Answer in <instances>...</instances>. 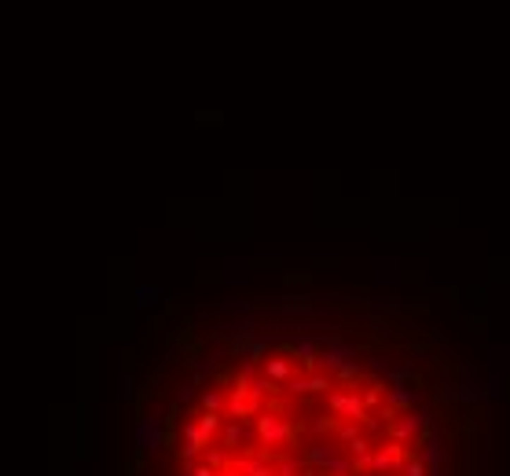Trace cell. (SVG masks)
<instances>
[{"label": "cell", "instance_id": "6da1fadb", "mask_svg": "<svg viewBox=\"0 0 510 476\" xmlns=\"http://www.w3.org/2000/svg\"><path fill=\"white\" fill-rule=\"evenodd\" d=\"M426 429H433V411L430 407H423V411H400L396 421H389L386 439H389V444H415Z\"/></svg>", "mask_w": 510, "mask_h": 476}, {"label": "cell", "instance_id": "7a4b0ae2", "mask_svg": "<svg viewBox=\"0 0 510 476\" xmlns=\"http://www.w3.org/2000/svg\"><path fill=\"white\" fill-rule=\"evenodd\" d=\"M257 439H261L265 451L283 447L294 439V421L283 418V414H257Z\"/></svg>", "mask_w": 510, "mask_h": 476}, {"label": "cell", "instance_id": "3957f363", "mask_svg": "<svg viewBox=\"0 0 510 476\" xmlns=\"http://www.w3.org/2000/svg\"><path fill=\"white\" fill-rule=\"evenodd\" d=\"M327 407H331V414L345 418V421H363L371 411L368 403H363V396L356 389H338V392H327Z\"/></svg>", "mask_w": 510, "mask_h": 476}, {"label": "cell", "instance_id": "277c9868", "mask_svg": "<svg viewBox=\"0 0 510 476\" xmlns=\"http://www.w3.org/2000/svg\"><path fill=\"white\" fill-rule=\"evenodd\" d=\"M408 462V444H382L371 454V476H400Z\"/></svg>", "mask_w": 510, "mask_h": 476}, {"label": "cell", "instance_id": "5b68a950", "mask_svg": "<svg viewBox=\"0 0 510 476\" xmlns=\"http://www.w3.org/2000/svg\"><path fill=\"white\" fill-rule=\"evenodd\" d=\"M349 363H356V348H353V344H341L338 334H334V337H327V348L320 352L316 370H323V374H338L341 366H349Z\"/></svg>", "mask_w": 510, "mask_h": 476}, {"label": "cell", "instance_id": "8992f818", "mask_svg": "<svg viewBox=\"0 0 510 476\" xmlns=\"http://www.w3.org/2000/svg\"><path fill=\"white\" fill-rule=\"evenodd\" d=\"M283 389L290 392V396H323L327 389H334V381H331V374H323V370H312V374H305V377H290Z\"/></svg>", "mask_w": 510, "mask_h": 476}, {"label": "cell", "instance_id": "52a82bcc", "mask_svg": "<svg viewBox=\"0 0 510 476\" xmlns=\"http://www.w3.org/2000/svg\"><path fill=\"white\" fill-rule=\"evenodd\" d=\"M162 418L158 414H147V418H140L136 421V447L143 454H158L162 451Z\"/></svg>", "mask_w": 510, "mask_h": 476}, {"label": "cell", "instance_id": "ba28073f", "mask_svg": "<svg viewBox=\"0 0 510 476\" xmlns=\"http://www.w3.org/2000/svg\"><path fill=\"white\" fill-rule=\"evenodd\" d=\"M276 465H279V458H276V454H272V458L253 454V458H235V462H231L228 469H235L239 476H276Z\"/></svg>", "mask_w": 510, "mask_h": 476}, {"label": "cell", "instance_id": "9c48e42d", "mask_svg": "<svg viewBox=\"0 0 510 476\" xmlns=\"http://www.w3.org/2000/svg\"><path fill=\"white\" fill-rule=\"evenodd\" d=\"M180 432H184V447H180V462H195V454L202 451L210 439L206 432L198 429V418H184V425H180Z\"/></svg>", "mask_w": 510, "mask_h": 476}, {"label": "cell", "instance_id": "30bf717a", "mask_svg": "<svg viewBox=\"0 0 510 476\" xmlns=\"http://www.w3.org/2000/svg\"><path fill=\"white\" fill-rule=\"evenodd\" d=\"M286 352L294 356V359H301L308 370H316V363H320V341H316V337H298V341L286 344Z\"/></svg>", "mask_w": 510, "mask_h": 476}, {"label": "cell", "instance_id": "8fae6325", "mask_svg": "<svg viewBox=\"0 0 510 476\" xmlns=\"http://www.w3.org/2000/svg\"><path fill=\"white\" fill-rule=\"evenodd\" d=\"M221 444H224V451H246V444H250V425H246V421H231V425H224Z\"/></svg>", "mask_w": 510, "mask_h": 476}, {"label": "cell", "instance_id": "7c38bea8", "mask_svg": "<svg viewBox=\"0 0 510 476\" xmlns=\"http://www.w3.org/2000/svg\"><path fill=\"white\" fill-rule=\"evenodd\" d=\"M386 403L396 411H415V403H418V389H411V384H393V389H386Z\"/></svg>", "mask_w": 510, "mask_h": 476}, {"label": "cell", "instance_id": "4fadbf2b", "mask_svg": "<svg viewBox=\"0 0 510 476\" xmlns=\"http://www.w3.org/2000/svg\"><path fill=\"white\" fill-rule=\"evenodd\" d=\"M224 411H228V418H231V421H246V418H257V411H261V407H257V403H253L250 396L231 392V399H228V407H224Z\"/></svg>", "mask_w": 510, "mask_h": 476}, {"label": "cell", "instance_id": "5bb4252c", "mask_svg": "<svg viewBox=\"0 0 510 476\" xmlns=\"http://www.w3.org/2000/svg\"><path fill=\"white\" fill-rule=\"evenodd\" d=\"M265 377L276 381V384H286L290 377H294V366H290V359H265Z\"/></svg>", "mask_w": 510, "mask_h": 476}, {"label": "cell", "instance_id": "9a60e30c", "mask_svg": "<svg viewBox=\"0 0 510 476\" xmlns=\"http://www.w3.org/2000/svg\"><path fill=\"white\" fill-rule=\"evenodd\" d=\"M334 458H338V447H331V444H312V447H308V454H305V462L316 465V469H327Z\"/></svg>", "mask_w": 510, "mask_h": 476}, {"label": "cell", "instance_id": "2e32d148", "mask_svg": "<svg viewBox=\"0 0 510 476\" xmlns=\"http://www.w3.org/2000/svg\"><path fill=\"white\" fill-rule=\"evenodd\" d=\"M334 436H338V444H345V447H349L356 436H363V421H341Z\"/></svg>", "mask_w": 510, "mask_h": 476}, {"label": "cell", "instance_id": "e0dca14e", "mask_svg": "<svg viewBox=\"0 0 510 476\" xmlns=\"http://www.w3.org/2000/svg\"><path fill=\"white\" fill-rule=\"evenodd\" d=\"M338 425H341V421L331 418V414H316L312 418V432L316 436H331V432H338Z\"/></svg>", "mask_w": 510, "mask_h": 476}, {"label": "cell", "instance_id": "ac0fdd59", "mask_svg": "<svg viewBox=\"0 0 510 476\" xmlns=\"http://www.w3.org/2000/svg\"><path fill=\"white\" fill-rule=\"evenodd\" d=\"M363 403H368V411H378V407H386V389L375 381L368 384V392H363Z\"/></svg>", "mask_w": 510, "mask_h": 476}, {"label": "cell", "instance_id": "d6986e66", "mask_svg": "<svg viewBox=\"0 0 510 476\" xmlns=\"http://www.w3.org/2000/svg\"><path fill=\"white\" fill-rule=\"evenodd\" d=\"M224 407H228V403H224V396H221V392H217V389L202 392V411H206V414H221Z\"/></svg>", "mask_w": 510, "mask_h": 476}, {"label": "cell", "instance_id": "ffe728a7", "mask_svg": "<svg viewBox=\"0 0 510 476\" xmlns=\"http://www.w3.org/2000/svg\"><path fill=\"white\" fill-rule=\"evenodd\" d=\"M198 429H202L206 432V439H213L217 432H221V414H198Z\"/></svg>", "mask_w": 510, "mask_h": 476}, {"label": "cell", "instance_id": "44dd1931", "mask_svg": "<svg viewBox=\"0 0 510 476\" xmlns=\"http://www.w3.org/2000/svg\"><path fill=\"white\" fill-rule=\"evenodd\" d=\"M158 297H162V289H158V286H140V289H136V308H140V311H143V308H151Z\"/></svg>", "mask_w": 510, "mask_h": 476}, {"label": "cell", "instance_id": "7402d4cb", "mask_svg": "<svg viewBox=\"0 0 510 476\" xmlns=\"http://www.w3.org/2000/svg\"><path fill=\"white\" fill-rule=\"evenodd\" d=\"M400 476H430V469H426V462L418 454H408V462H404V469H400Z\"/></svg>", "mask_w": 510, "mask_h": 476}, {"label": "cell", "instance_id": "603a6c76", "mask_svg": "<svg viewBox=\"0 0 510 476\" xmlns=\"http://www.w3.org/2000/svg\"><path fill=\"white\" fill-rule=\"evenodd\" d=\"M386 429H389V421L382 418L378 411H371L368 418H363V432H375V436H378V432H386Z\"/></svg>", "mask_w": 510, "mask_h": 476}, {"label": "cell", "instance_id": "cb8c5ba5", "mask_svg": "<svg viewBox=\"0 0 510 476\" xmlns=\"http://www.w3.org/2000/svg\"><path fill=\"white\" fill-rule=\"evenodd\" d=\"M298 472H305V462H298V458H279L276 476H298Z\"/></svg>", "mask_w": 510, "mask_h": 476}, {"label": "cell", "instance_id": "d4e9b609", "mask_svg": "<svg viewBox=\"0 0 510 476\" xmlns=\"http://www.w3.org/2000/svg\"><path fill=\"white\" fill-rule=\"evenodd\" d=\"M206 465L217 469V472H224V469L231 465V462H228V451H210V454H206Z\"/></svg>", "mask_w": 510, "mask_h": 476}, {"label": "cell", "instance_id": "484cf974", "mask_svg": "<svg viewBox=\"0 0 510 476\" xmlns=\"http://www.w3.org/2000/svg\"><path fill=\"white\" fill-rule=\"evenodd\" d=\"M210 374H213V363H206V359H198V363H195V381H206Z\"/></svg>", "mask_w": 510, "mask_h": 476}, {"label": "cell", "instance_id": "4316f807", "mask_svg": "<svg viewBox=\"0 0 510 476\" xmlns=\"http://www.w3.org/2000/svg\"><path fill=\"white\" fill-rule=\"evenodd\" d=\"M265 352H268V341H253V344H250V352H246V356H250V359H261Z\"/></svg>", "mask_w": 510, "mask_h": 476}, {"label": "cell", "instance_id": "83f0119b", "mask_svg": "<svg viewBox=\"0 0 510 476\" xmlns=\"http://www.w3.org/2000/svg\"><path fill=\"white\" fill-rule=\"evenodd\" d=\"M129 396H133V377L121 374V399H129Z\"/></svg>", "mask_w": 510, "mask_h": 476}, {"label": "cell", "instance_id": "f1b7e54d", "mask_svg": "<svg viewBox=\"0 0 510 476\" xmlns=\"http://www.w3.org/2000/svg\"><path fill=\"white\" fill-rule=\"evenodd\" d=\"M191 476H224V472H217V469H210V465H195Z\"/></svg>", "mask_w": 510, "mask_h": 476}]
</instances>
